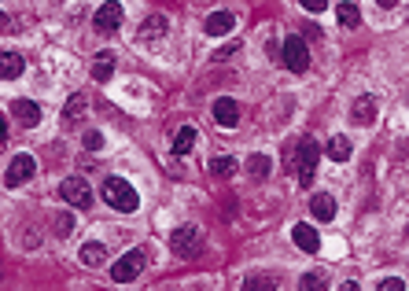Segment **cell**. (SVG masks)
Masks as SVG:
<instances>
[{"mask_svg": "<svg viewBox=\"0 0 409 291\" xmlns=\"http://www.w3.org/2000/svg\"><path fill=\"white\" fill-rule=\"evenodd\" d=\"M104 203L114 206V210H122V214H133L140 199H137V188L129 181H122V177H107V181H104Z\"/></svg>", "mask_w": 409, "mask_h": 291, "instance_id": "1", "label": "cell"}, {"mask_svg": "<svg viewBox=\"0 0 409 291\" xmlns=\"http://www.w3.org/2000/svg\"><path fill=\"white\" fill-rule=\"evenodd\" d=\"M317 159H321V144L306 137V140L299 144V148H295V159H291V166L299 170V185H303V188H310V185H314ZM291 166H288V170H291Z\"/></svg>", "mask_w": 409, "mask_h": 291, "instance_id": "2", "label": "cell"}, {"mask_svg": "<svg viewBox=\"0 0 409 291\" xmlns=\"http://www.w3.org/2000/svg\"><path fill=\"white\" fill-rule=\"evenodd\" d=\"M170 251L177 258H195L203 251V233L195 229V225H181V229L170 233Z\"/></svg>", "mask_w": 409, "mask_h": 291, "instance_id": "3", "label": "cell"}, {"mask_svg": "<svg viewBox=\"0 0 409 291\" xmlns=\"http://www.w3.org/2000/svg\"><path fill=\"white\" fill-rule=\"evenodd\" d=\"M281 63H284L288 70L303 74V70L310 67V48H306V41H303V37H295V34H291V37L284 41V48H281Z\"/></svg>", "mask_w": 409, "mask_h": 291, "instance_id": "4", "label": "cell"}, {"mask_svg": "<svg viewBox=\"0 0 409 291\" xmlns=\"http://www.w3.org/2000/svg\"><path fill=\"white\" fill-rule=\"evenodd\" d=\"M34 173H37V163H34V155H15L11 159V166H8V173H4V185L8 188H23L26 181H34Z\"/></svg>", "mask_w": 409, "mask_h": 291, "instance_id": "5", "label": "cell"}, {"mask_svg": "<svg viewBox=\"0 0 409 291\" xmlns=\"http://www.w3.org/2000/svg\"><path fill=\"white\" fill-rule=\"evenodd\" d=\"M140 269H144V251H129V254H122L118 262L111 266V277L118 284H129V280L140 277Z\"/></svg>", "mask_w": 409, "mask_h": 291, "instance_id": "6", "label": "cell"}, {"mask_svg": "<svg viewBox=\"0 0 409 291\" xmlns=\"http://www.w3.org/2000/svg\"><path fill=\"white\" fill-rule=\"evenodd\" d=\"M59 196L67 199L71 206H89L92 203V188L85 177H67V181L59 185Z\"/></svg>", "mask_w": 409, "mask_h": 291, "instance_id": "7", "label": "cell"}, {"mask_svg": "<svg viewBox=\"0 0 409 291\" xmlns=\"http://www.w3.org/2000/svg\"><path fill=\"white\" fill-rule=\"evenodd\" d=\"M376 115H380V100H376L372 92H362V96H358V100L350 104V118H354L358 125H372Z\"/></svg>", "mask_w": 409, "mask_h": 291, "instance_id": "8", "label": "cell"}, {"mask_svg": "<svg viewBox=\"0 0 409 291\" xmlns=\"http://www.w3.org/2000/svg\"><path fill=\"white\" fill-rule=\"evenodd\" d=\"M92 26H96V34H114V30L122 26V4H118V0H107V4L96 11Z\"/></svg>", "mask_w": 409, "mask_h": 291, "instance_id": "9", "label": "cell"}, {"mask_svg": "<svg viewBox=\"0 0 409 291\" xmlns=\"http://www.w3.org/2000/svg\"><path fill=\"white\" fill-rule=\"evenodd\" d=\"M214 122L225 125V129H236V122H240V104H236V100H228V96L214 100Z\"/></svg>", "mask_w": 409, "mask_h": 291, "instance_id": "10", "label": "cell"}, {"mask_svg": "<svg viewBox=\"0 0 409 291\" xmlns=\"http://www.w3.org/2000/svg\"><path fill=\"white\" fill-rule=\"evenodd\" d=\"M291 240H295V247L306 251V254L321 251V236L314 233V225H295V229H291Z\"/></svg>", "mask_w": 409, "mask_h": 291, "instance_id": "11", "label": "cell"}, {"mask_svg": "<svg viewBox=\"0 0 409 291\" xmlns=\"http://www.w3.org/2000/svg\"><path fill=\"white\" fill-rule=\"evenodd\" d=\"M203 30L210 37H225V34H233L236 30V19H233V11H214L210 19L203 23Z\"/></svg>", "mask_w": 409, "mask_h": 291, "instance_id": "12", "label": "cell"}, {"mask_svg": "<svg viewBox=\"0 0 409 291\" xmlns=\"http://www.w3.org/2000/svg\"><path fill=\"white\" fill-rule=\"evenodd\" d=\"M23 70H26V59L19 52H0V78H4V82L23 78Z\"/></svg>", "mask_w": 409, "mask_h": 291, "instance_id": "13", "label": "cell"}, {"mask_svg": "<svg viewBox=\"0 0 409 291\" xmlns=\"http://www.w3.org/2000/svg\"><path fill=\"white\" fill-rule=\"evenodd\" d=\"M310 214H314L317 221H332L336 218V199L329 196V192H317V196L310 199Z\"/></svg>", "mask_w": 409, "mask_h": 291, "instance_id": "14", "label": "cell"}, {"mask_svg": "<svg viewBox=\"0 0 409 291\" xmlns=\"http://www.w3.org/2000/svg\"><path fill=\"white\" fill-rule=\"evenodd\" d=\"M11 115L19 118L23 125H30V129H34V125L41 122V107H37L34 100H15V104H11Z\"/></svg>", "mask_w": 409, "mask_h": 291, "instance_id": "15", "label": "cell"}, {"mask_svg": "<svg viewBox=\"0 0 409 291\" xmlns=\"http://www.w3.org/2000/svg\"><path fill=\"white\" fill-rule=\"evenodd\" d=\"M78 258H81V266H104L107 262V247L104 244H85L78 251Z\"/></svg>", "mask_w": 409, "mask_h": 291, "instance_id": "16", "label": "cell"}, {"mask_svg": "<svg viewBox=\"0 0 409 291\" xmlns=\"http://www.w3.org/2000/svg\"><path fill=\"white\" fill-rule=\"evenodd\" d=\"M111 74H114V56L100 52L92 59V78H96V82H111Z\"/></svg>", "mask_w": 409, "mask_h": 291, "instance_id": "17", "label": "cell"}, {"mask_svg": "<svg viewBox=\"0 0 409 291\" xmlns=\"http://www.w3.org/2000/svg\"><path fill=\"white\" fill-rule=\"evenodd\" d=\"M324 155H329L332 163H347V159H350V140L347 137H332L329 148H324Z\"/></svg>", "mask_w": 409, "mask_h": 291, "instance_id": "18", "label": "cell"}, {"mask_svg": "<svg viewBox=\"0 0 409 291\" xmlns=\"http://www.w3.org/2000/svg\"><path fill=\"white\" fill-rule=\"evenodd\" d=\"M195 148V129L185 125V129H177V137H173V155H188Z\"/></svg>", "mask_w": 409, "mask_h": 291, "instance_id": "19", "label": "cell"}, {"mask_svg": "<svg viewBox=\"0 0 409 291\" xmlns=\"http://www.w3.org/2000/svg\"><path fill=\"white\" fill-rule=\"evenodd\" d=\"M336 15H339V23H343V26H358V23H362V11H358L354 0H343V4L336 8Z\"/></svg>", "mask_w": 409, "mask_h": 291, "instance_id": "20", "label": "cell"}, {"mask_svg": "<svg viewBox=\"0 0 409 291\" xmlns=\"http://www.w3.org/2000/svg\"><path fill=\"white\" fill-rule=\"evenodd\" d=\"M248 170H251V177H258V181H262V177H269V170H273V159L269 155H251L248 159Z\"/></svg>", "mask_w": 409, "mask_h": 291, "instance_id": "21", "label": "cell"}, {"mask_svg": "<svg viewBox=\"0 0 409 291\" xmlns=\"http://www.w3.org/2000/svg\"><path fill=\"white\" fill-rule=\"evenodd\" d=\"M166 34V15H152L148 23H140V37H162Z\"/></svg>", "mask_w": 409, "mask_h": 291, "instance_id": "22", "label": "cell"}, {"mask_svg": "<svg viewBox=\"0 0 409 291\" xmlns=\"http://www.w3.org/2000/svg\"><path fill=\"white\" fill-rule=\"evenodd\" d=\"M236 170H240V163L233 155H218L214 163H210V173H218V177H233Z\"/></svg>", "mask_w": 409, "mask_h": 291, "instance_id": "23", "label": "cell"}, {"mask_svg": "<svg viewBox=\"0 0 409 291\" xmlns=\"http://www.w3.org/2000/svg\"><path fill=\"white\" fill-rule=\"evenodd\" d=\"M81 111H85V96H81V92H74L71 100H67V111H63V122H67V125H74Z\"/></svg>", "mask_w": 409, "mask_h": 291, "instance_id": "24", "label": "cell"}, {"mask_svg": "<svg viewBox=\"0 0 409 291\" xmlns=\"http://www.w3.org/2000/svg\"><path fill=\"white\" fill-rule=\"evenodd\" d=\"M71 229H74V218L67 214V210H63V214H56V233H59V236H71Z\"/></svg>", "mask_w": 409, "mask_h": 291, "instance_id": "25", "label": "cell"}, {"mask_svg": "<svg viewBox=\"0 0 409 291\" xmlns=\"http://www.w3.org/2000/svg\"><path fill=\"white\" fill-rule=\"evenodd\" d=\"M299 284H303V287H324V273H306Z\"/></svg>", "mask_w": 409, "mask_h": 291, "instance_id": "26", "label": "cell"}, {"mask_svg": "<svg viewBox=\"0 0 409 291\" xmlns=\"http://www.w3.org/2000/svg\"><path fill=\"white\" fill-rule=\"evenodd\" d=\"M299 4H303L306 11H314V15H321L324 8H329V0H299Z\"/></svg>", "mask_w": 409, "mask_h": 291, "instance_id": "27", "label": "cell"}, {"mask_svg": "<svg viewBox=\"0 0 409 291\" xmlns=\"http://www.w3.org/2000/svg\"><path fill=\"white\" fill-rule=\"evenodd\" d=\"M85 144H89V151H96V148H104V137L96 133V129H89V133H85Z\"/></svg>", "mask_w": 409, "mask_h": 291, "instance_id": "28", "label": "cell"}, {"mask_svg": "<svg viewBox=\"0 0 409 291\" xmlns=\"http://www.w3.org/2000/svg\"><path fill=\"white\" fill-rule=\"evenodd\" d=\"M380 291H405V284L398 277H387V280H380Z\"/></svg>", "mask_w": 409, "mask_h": 291, "instance_id": "29", "label": "cell"}, {"mask_svg": "<svg viewBox=\"0 0 409 291\" xmlns=\"http://www.w3.org/2000/svg\"><path fill=\"white\" fill-rule=\"evenodd\" d=\"M248 287H276V280H273V277H251Z\"/></svg>", "mask_w": 409, "mask_h": 291, "instance_id": "30", "label": "cell"}, {"mask_svg": "<svg viewBox=\"0 0 409 291\" xmlns=\"http://www.w3.org/2000/svg\"><path fill=\"white\" fill-rule=\"evenodd\" d=\"M233 52H240V41H233V44H225V48H221V52H218L214 59H228V56H233Z\"/></svg>", "mask_w": 409, "mask_h": 291, "instance_id": "31", "label": "cell"}, {"mask_svg": "<svg viewBox=\"0 0 409 291\" xmlns=\"http://www.w3.org/2000/svg\"><path fill=\"white\" fill-rule=\"evenodd\" d=\"M376 8H398V0H376Z\"/></svg>", "mask_w": 409, "mask_h": 291, "instance_id": "32", "label": "cell"}, {"mask_svg": "<svg viewBox=\"0 0 409 291\" xmlns=\"http://www.w3.org/2000/svg\"><path fill=\"white\" fill-rule=\"evenodd\" d=\"M4 137H8V118L0 115V140H4Z\"/></svg>", "mask_w": 409, "mask_h": 291, "instance_id": "33", "label": "cell"}, {"mask_svg": "<svg viewBox=\"0 0 409 291\" xmlns=\"http://www.w3.org/2000/svg\"><path fill=\"white\" fill-rule=\"evenodd\" d=\"M4 26H8V15H4V11H0V30H4Z\"/></svg>", "mask_w": 409, "mask_h": 291, "instance_id": "34", "label": "cell"}]
</instances>
